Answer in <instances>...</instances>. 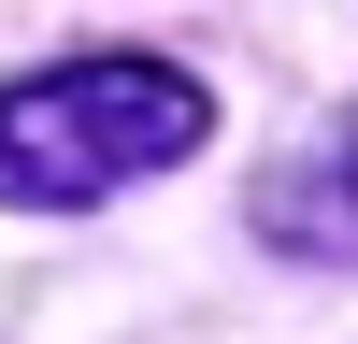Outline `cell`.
<instances>
[{
	"instance_id": "cell-1",
	"label": "cell",
	"mask_w": 358,
	"mask_h": 344,
	"mask_svg": "<svg viewBox=\"0 0 358 344\" xmlns=\"http://www.w3.org/2000/svg\"><path fill=\"white\" fill-rule=\"evenodd\" d=\"M201 129H215V101L172 57H57V72L0 86V201H29V215L115 201L143 172H172Z\"/></svg>"
},
{
	"instance_id": "cell-2",
	"label": "cell",
	"mask_w": 358,
	"mask_h": 344,
	"mask_svg": "<svg viewBox=\"0 0 358 344\" xmlns=\"http://www.w3.org/2000/svg\"><path fill=\"white\" fill-rule=\"evenodd\" d=\"M258 229L287 258H358V115H330L301 158L258 172Z\"/></svg>"
}]
</instances>
